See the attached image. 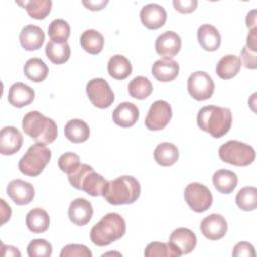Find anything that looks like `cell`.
<instances>
[{"instance_id": "cell-1", "label": "cell", "mask_w": 257, "mask_h": 257, "mask_svg": "<svg viewBox=\"0 0 257 257\" xmlns=\"http://www.w3.org/2000/svg\"><path fill=\"white\" fill-rule=\"evenodd\" d=\"M197 123L201 130L214 138H222L231 128L232 112L227 107L207 105L197 115Z\"/></svg>"}, {"instance_id": "cell-13", "label": "cell", "mask_w": 257, "mask_h": 257, "mask_svg": "<svg viewBox=\"0 0 257 257\" xmlns=\"http://www.w3.org/2000/svg\"><path fill=\"white\" fill-rule=\"evenodd\" d=\"M200 230L207 239L219 240L227 233V221L220 214H211L202 220Z\"/></svg>"}, {"instance_id": "cell-12", "label": "cell", "mask_w": 257, "mask_h": 257, "mask_svg": "<svg viewBox=\"0 0 257 257\" xmlns=\"http://www.w3.org/2000/svg\"><path fill=\"white\" fill-rule=\"evenodd\" d=\"M182 46L180 35L175 31H165L156 39L155 48L159 55L164 58H172L179 53Z\"/></svg>"}, {"instance_id": "cell-9", "label": "cell", "mask_w": 257, "mask_h": 257, "mask_svg": "<svg viewBox=\"0 0 257 257\" xmlns=\"http://www.w3.org/2000/svg\"><path fill=\"white\" fill-rule=\"evenodd\" d=\"M86 93L91 103L98 108H107L114 101V94L108 82L100 77L92 78L87 82Z\"/></svg>"}, {"instance_id": "cell-21", "label": "cell", "mask_w": 257, "mask_h": 257, "mask_svg": "<svg viewBox=\"0 0 257 257\" xmlns=\"http://www.w3.org/2000/svg\"><path fill=\"white\" fill-rule=\"evenodd\" d=\"M139 108L132 102L119 103L112 111V120L121 127L133 126L139 119Z\"/></svg>"}, {"instance_id": "cell-11", "label": "cell", "mask_w": 257, "mask_h": 257, "mask_svg": "<svg viewBox=\"0 0 257 257\" xmlns=\"http://www.w3.org/2000/svg\"><path fill=\"white\" fill-rule=\"evenodd\" d=\"M172 107L165 100H156L151 105L145 118V125L150 131H161L172 118Z\"/></svg>"}, {"instance_id": "cell-26", "label": "cell", "mask_w": 257, "mask_h": 257, "mask_svg": "<svg viewBox=\"0 0 257 257\" xmlns=\"http://www.w3.org/2000/svg\"><path fill=\"white\" fill-rule=\"evenodd\" d=\"M64 135L71 143L78 144L85 142L89 138L90 131L84 120L74 118L68 120L64 125Z\"/></svg>"}, {"instance_id": "cell-23", "label": "cell", "mask_w": 257, "mask_h": 257, "mask_svg": "<svg viewBox=\"0 0 257 257\" xmlns=\"http://www.w3.org/2000/svg\"><path fill=\"white\" fill-rule=\"evenodd\" d=\"M197 37L201 47L207 51H215L221 45V34L211 24H203L198 28Z\"/></svg>"}, {"instance_id": "cell-45", "label": "cell", "mask_w": 257, "mask_h": 257, "mask_svg": "<svg viewBox=\"0 0 257 257\" xmlns=\"http://www.w3.org/2000/svg\"><path fill=\"white\" fill-rule=\"evenodd\" d=\"M108 3V1L107 0H105V1H90V0H88V1H85V0H83L82 1V4L87 8V9H90V10H92V11H96V10H101L102 8H104V6L106 5Z\"/></svg>"}, {"instance_id": "cell-32", "label": "cell", "mask_w": 257, "mask_h": 257, "mask_svg": "<svg viewBox=\"0 0 257 257\" xmlns=\"http://www.w3.org/2000/svg\"><path fill=\"white\" fill-rule=\"evenodd\" d=\"M24 74L33 82H41L48 75V66L45 62L37 57L28 59L24 64Z\"/></svg>"}, {"instance_id": "cell-25", "label": "cell", "mask_w": 257, "mask_h": 257, "mask_svg": "<svg viewBox=\"0 0 257 257\" xmlns=\"http://www.w3.org/2000/svg\"><path fill=\"white\" fill-rule=\"evenodd\" d=\"M45 54L52 63L62 64L69 59V44L67 43V41L50 39V41H48L45 46Z\"/></svg>"}, {"instance_id": "cell-4", "label": "cell", "mask_w": 257, "mask_h": 257, "mask_svg": "<svg viewBox=\"0 0 257 257\" xmlns=\"http://www.w3.org/2000/svg\"><path fill=\"white\" fill-rule=\"evenodd\" d=\"M141 186L133 176H120L109 181L102 195L111 205L133 204L140 197Z\"/></svg>"}, {"instance_id": "cell-22", "label": "cell", "mask_w": 257, "mask_h": 257, "mask_svg": "<svg viewBox=\"0 0 257 257\" xmlns=\"http://www.w3.org/2000/svg\"><path fill=\"white\" fill-rule=\"evenodd\" d=\"M34 90L30 86L22 82H16L10 86L7 98L12 106L21 108L30 104L34 99Z\"/></svg>"}, {"instance_id": "cell-16", "label": "cell", "mask_w": 257, "mask_h": 257, "mask_svg": "<svg viewBox=\"0 0 257 257\" xmlns=\"http://www.w3.org/2000/svg\"><path fill=\"white\" fill-rule=\"evenodd\" d=\"M169 244L178 250L181 255L191 253L197 245V237L188 228H177L170 236Z\"/></svg>"}, {"instance_id": "cell-10", "label": "cell", "mask_w": 257, "mask_h": 257, "mask_svg": "<svg viewBox=\"0 0 257 257\" xmlns=\"http://www.w3.org/2000/svg\"><path fill=\"white\" fill-rule=\"evenodd\" d=\"M188 92L196 100L209 99L215 90L212 77L205 71H195L188 78Z\"/></svg>"}, {"instance_id": "cell-44", "label": "cell", "mask_w": 257, "mask_h": 257, "mask_svg": "<svg viewBox=\"0 0 257 257\" xmlns=\"http://www.w3.org/2000/svg\"><path fill=\"white\" fill-rule=\"evenodd\" d=\"M257 28H253L250 30L249 34L247 35V44L246 47L254 52L257 50Z\"/></svg>"}, {"instance_id": "cell-46", "label": "cell", "mask_w": 257, "mask_h": 257, "mask_svg": "<svg viewBox=\"0 0 257 257\" xmlns=\"http://www.w3.org/2000/svg\"><path fill=\"white\" fill-rule=\"evenodd\" d=\"M1 202V225H4L11 217V208L9 205L5 203L3 199L0 200Z\"/></svg>"}, {"instance_id": "cell-35", "label": "cell", "mask_w": 257, "mask_h": 257, "mask_svg": "<svg viewBox=\"0 0 257 257\" xmlns=\"http://www.w3.org/2000/svg\"><path fill=\"white\" fill-rule=\"evenodd\" d=\"M236 204L243 211H253L257 207V189L252 186L242 188L236 195Z\"/></svg>"}, {"instance_id": "cell-43", "label": "cell", "mask_w": 257, "mask_h": 257, "mask_svg": "<svg viewBox=\"0 0 257 257\" xmlns=\"http://www.w3.org/2000/svg\"><path fill=\"white\" fill-rule=\"evenodd\" d=\"M173 5L176 10L181 13H191L198 5L197 0H174Z\"/></svg>"}, {"instance_id": "cell-47", "label": "cell", "mask_w": 257, "mask_h": 257, "mask_svg": "<svg viewBox=\"0 0 257 257\" xmlns=\"http://www.w3.org/2000/svg\"><path fill=\"white\" fill-rule=\"evenodd\" d=\"M1 255L2 256H17V257H19L21 254L17 250V248H15L13 246H5L2 244Z\"/></svg>"}, {"instance_id": "cell-33", "label": "cell", "mask_w": 257, "mask_h": 257, "mask_svg": "<svg viewBox=\"0 0 257 257\" xmlns=\"http://www.w3.org/2000/svg\"><path fill=\"white\" fill-rule=\"evenodd\" d=\"M17 4L23 6L28 15L34 19H44L51 11L52 2L50 0H30L24 2H16Z\"/></svg>"}, {"instance_id": "cell-29", "label": "cell", "mask_w": 257, "mask_h": 257, "mask_svg": "<svg viewBox=\"0 0 257 257\" xmlns=\"http://www.w3.org/2000/svg\"><path fill=\"white\" fill-rule=\"evenodd\" d=\"M154 158L160 166L169 167L178 161L179 150L174 144L164 142L156 147L154 151Z\"/></svg>"}, {"instance_id": "cell-40", "label": "cell", "mask_w": 257, "mask_h": 257, "mask_svg": "<svg viewBox=\"0 0 257 257\" xmlns=\"http://www.w3.org/2000/svg\"><path fill=\"white\" fill-rule=\"evenodd\" d=\"M91 251L82 244H68L60 252V257H91Z\"/></svg>"}, {"instance_id": "cell-37", "label": "cell", "mask_w": 257, "mask_h": 257, "mask_svg": "<svg viewBox=\"0 0 257 257\" xmlns=\"http://www.w3.org/2000/svg\"><path fill=\"white\" fill-rule=\"evenodd\" d=\"M48 35L52 40L66 41L70 35V26L68 22L61 18L52 20L48 26Z\"/></svg>"}, {"instance_id": "cell-18", "label": "cell", "mask_w": 257, "mask_h": 257, "mask_svg": "<svg viewBox=\"0 0 257 257\" xmlns=\"http://www.w3.org/2000/svg\"><path fill=\"white\" fill-rule=\"evenodd\" d=\"M23 137L14 126H4L0 132V153L4 156L13 155L22 146Z\"/></svg>"}, {"instance_id": "cell-28", "label": "cell", "mask_w": 257, "mask_h": 257, "mask_svg": "<svg viewBox=\"0 0 257 257\" xmlns=\"http://www.w3.org/2000/svg\"><path fill=\"white\" fill-rule=\"evenodd\" d=\"M241 68V59L234 54L223 56L216 65V73L222 79H230L238 74Z\"/></svg>"}, {"instance_id": "cell-17", "label": "cell", "mask_w": 257, "mask_h": 257, "mask_svg": "<svg viewBox=\"0 0 257 257\" xmlns=\"http://www.w3.org/2000/svg\"><path fill=\"white\" fill-rule=\"evenodd\" d=\"M93 208L89 201L84 198L73 200L68 208L69 220L77 226L86 225L92 218Z\"/></svg>"}, {"instance_id": "cell-38", "label": "cell", "mask_w": 257, "mask_h": 257, "mask_svg": "<svg viewBox=\"0 0 257 257\" xmlns=\"http://www.w3.org/2000/svg\"><path fill=\"white\" fill-rule=\"evenodd\" d=\"M29 257H49L52 254V246L45 239H33L27 246Z\"/></svg>"}, {"instance_id": "cell-24", "label": "cell", "mask_w": 257, "mask_h": 257, "mask_svg": "<svg viewBox=\"0 0 257 257\" xmlns=\"http://www.w3.org/2000/svg\"><path fill=\"white\" fill-rule=\"evenodd\" d=\"M25 223L30 232L40 234L47 231L50 219L45 210L41 208H34L27 213Z\"/></svg>"}, {"instance_id": "cell-19", "label": "cell", "mask_w": 257, "mask_h": 257, "mask_svg": "<svg viewBox=\"0 0 257 257\" xmlns=\"http://www.w3.org/2000/svg\"><path fill=\"white\" fill-rule=\"evenodd\" d=\"M44 39L45 34L43 30L39 26L33 24L24 26L19 33L20 44L27 51L39 49L43 45Z\"/></svg>"}, {"instance_id": "cell-5", "label": "cell", "mask_w": 257, "mask_h": 257, "mask_svg": "<svg viewBox=\"0 0 257 257\" xmlns=\"http://www.w3.org/2000/svg\"><path fill=\"white\" fill-rule=\"evenodd\" d=\"M67 176L73 188L84 191L92 197L102 196L108 184V181L94 172L93 168L87 164H80L76 170Z\"/></svg>"}, {"instance_id": "cell-39", "label": "cell", "mask_w": 257, "mask_h": 257, "mask_svg": "<svg viewBox=\"0 0 257 257\" xmlns=\"http://www.w3.org/2000/svg\"><path fill=\"white\" fill-rule=\"evenodd\" d=\"M79 157L72 152H67L62 154L58 159V167L59 169L66 173L67 175L76 170L80 165Z\"/></svg>"}, {"instance_id": "cell-14", "label": "cell", "mask_w": 257, "mask_h": 257, "mask_svg": "<svg viewBox=\"0 0 257 257\" xmlns=\"http://www.w3.org/2000/svg\"><path fill=\"white\" fill-rule=\"evenodd\" d=\"M7 195L10 199L19 206L29 204L34 198V188L33 186L20 179L12 180L6 188Z\"/></svg>"}, {"instance_id": "cell-36", "label": "cell", "mask_w": 257, "mask_h": 257, "mask_svg": "<svg viewBox=\"0 0 257 257\" xmlns=\"http://www.w3.org/2000/svg\"><path fill=\"white\" fill-rule=\"evenodd\" d=\"M146 257H179L181 253L169 243L152 242L148 244L144 252Z\"/></svg>"}, {"instance_id": "cell-7", "label": "cell", "mask_w": 257, "mask_h": 257, "mask_svg": "<svg viewBox=\"0 0 257 257\" xmlns=\"http://www.w3.org/2000/svg\"><path fill=\"white\" fill-rule=\"evenodd\" d=\"M255 156V150L252 146L236 140L228 141L219 148L220 159L234 166H248L254 162Z\"/></svg>"}, {"instance_id": "cell-48", "label": "cell", "mask_w": 257, "mask_h": 257, "mask_svg": "<svg viewBox=\"0 0 257 257\" xmlns=\"http://www.w3.org/2000/svg\"><path fill=\"white\" fill-rule=\"evenodd\" d=\"M246 25L250 30L253 28H256V10L255 9L248 12L246 16Z\"/></svg>"}, {"instance_id": "cell-8", "label": "cell", "mask_w": 257, "mask_h": 257, "mask_svg": "<svg viewBox=\"0 0 257 257\" xmlns=\"http://www.w3.org/2000/svg\"><path fill=\"white\" fill-rule=\"evenodd\" d=\"M184 198L188 206L197 213L207 211L212 203L213 196L210 190L203 184L191 183L185 188Z\"/></svg>"}, {"instance_id": "cell-15", "label": "cell", "mask_w": 257, "mask_h": 257, "mask_svg": "<svg viewBox=\"0 0 257 257\" xmlns=\"http://www.w3.org/2000/svg\"><path fill=\"white\" fill-rule=\"evenodd\" d=\"M140 18L142 23L149 29H158L162 27L167 20L165 8L157 3H149L141 9Z\"/></svg>"}, {"instance_id": "cell-41", "label": "cell", "mask_w": 257, "mask_h": 257, "mask_svg": "<svg viewBox=\"0 0 257 257\" xmlns=\"http://www.w3.org/2000/svg\"><path fill=\"white\" fill-rule=\"evenodd\" d=\"M255 249L254 246L248 242H239L235 245L234 250H233V256L235 257H255Z\"/></svg>"}, {"instance_id": "cell-34", "label": "cell", "mask_w": 257, "mask_h": 257, "mask_svg": "<svg viewBox=\"0 0 257 257\" xmlns=\"http://www.w3.org/2000/svg\"><path fill=\"white\" fill-rule=\"evenodd\" d=\"M127 90L132 97L142 100L150 96L153 91V85L148 77L140 75L131 80L127 86Z\"/></svg>"}, {"instance_id": "cell-30", "label": "cell", "mask_w": 257, "mask_h": 257, "mask_svg": "<svg viewBox=\"0 0 257 257\" xmlns=\"http://www.w3.org/2000/svg\"><path fill=\"white\" fill-rule=\"evenodd\" d=\"M132 69L131 61L121 54L111 56L107 63V71L114 79H125L132 73Z\"/></svg>"}, {"instance_id": "cell-2", "label": "cell", "mask_w": 257, "mask_h": 257, "mask_svg": "<svg viewBox=\"0 0 257 257\" xmlns=\"http://www.w3.org/2000/svg\"><path fill=\"white\" fill-rule=\"evenodd\" d=\"M126 230L125 221L117 213L103 216L90 230V240L96 246L103 247L120 239Z\"/></svg>"}, {"instance_id": "cell-3", "label": "cell", "mask_w": 257, "mask_h": 257, "mask_svg": "<svg viewBox=\"0 0 257 257\" xmlns=\"http://www.w3.org/2000/svg\"><path fill=\"white\" fill-rule=\"evenodd\" d=\"M22 130L36 143L44 145L53 143L57 138V125L55 121L36 110L29 111L24 115Z\"/></svg>"}, {"instance_id": "cell-42", "label": "cell", "mask_w": 257, "mask_h": 257, "mask_svg": "<svg viewBox=\"0 0 257 257\" xmlns=\"http://www.w3.org/2000/svg\"><path fill=\"white\" fill-rule=\"evenodd\" d=\"M241 63H243L246 68L255 69L257 67L256 52L248 49L246 46H244L241 50Z\"/></svg>"}, {"instance_id": "cell-20", "label": "cell", "mask_w": 257, "mask_h": 257, "mask_svg": "<svg viewBox=\"0 0 257 257\" xmlns=\"http://www.w3.org/2000/svg\"><path fill=\"white\" fill-rule=\"evenodd\" d=\"M179 64L172 58H162L154 62L152 66V74L161 82H169L174 80L179 74Z\"/></svg>"}, {"instance_id": "cell-27", "label": "cell", "mask_w": 257, "mask_h": 257, "mask_svg": "<svg viewBox=\"0 0 257 257\" xmlns=\"http://www.w3.org/2000/svg\"><path fill=\"white\" fill-rule=\"evenodd\" d=\"M214 187L222 194L232 193L238 184L237 175L229 170L221 169L213 175Z\"/></svg>"}, {"instance_id": "cell-31", "label": "cell", "mask_w": 257, "mask_h": 257, "mask_svg": "<svg viewBox=\"0 0 257 257\" xmlns=\"http://www.w3.org/2000/svg\"><path fill=\"white\" fill-rule=\"evenodd\" d=\"M81 47L90 54H98L104 45L102 34L95 29H87L80 36Z\"/></svg>"}, {"instance_id": "cell-6", "label": "cell", "mask_w": 257, "mask_h": 257, "mask_svg": "<svg viewBox=\"0 0 257 257\" xmlns=\"http://www.w3.org/2000/svg\"><path fill=\"white\" fill-rule=\"evenodd\" d=\"M51 159V151L44 144L35 143L29 147L19 160V171L29 177H36L42 173Z\"/></svg>"}]
</instances>
